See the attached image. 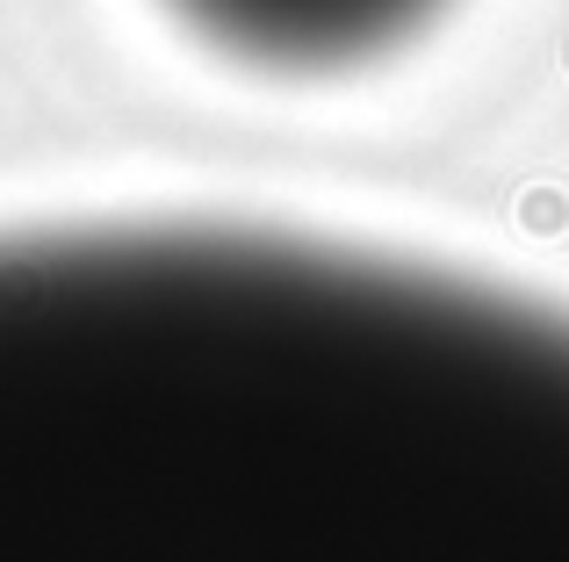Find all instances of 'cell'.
I'll return each mask as SVG.
<instances>
[{
    "mask_svg": "<svg viewBox=\"0 0 569 562\" xmlns=\"http://www.w3.org/2000/svg\"><path fill=\"white\" fill-rule=\"evenodd\" d=\"M202 58L252 80H347L411 51L455 0H152Z\"/></svg>",
    "mask_w": 569,
    "mask_h": 562,
    "instance_id": "obj_1",
    "label": "cell"
}]
</instances>
